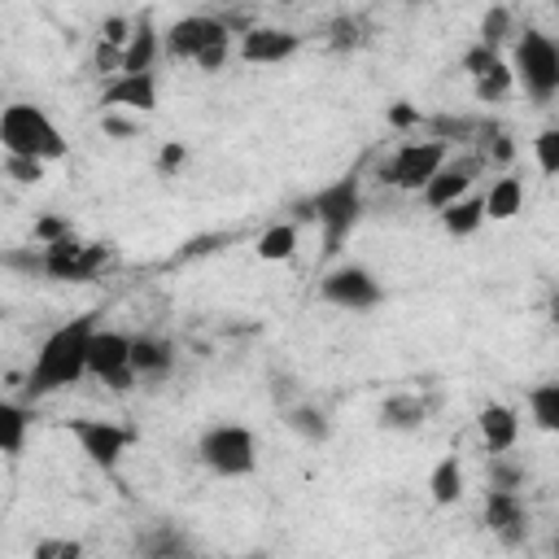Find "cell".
<instances>
[{
    "label": "cell",
    "instance_id": "obj_1",
    "mask_svg": "<svg viewBox=\"0 0 559 559\" xmlns=\"http://www.w3.org/2000/svg\"><path fill=\"white\" fill-rule=\"evenodd\" d=\"M100 332V310H83L66 323H57L39 349H35V362L26 371V402H39V397H52L61 389H74L83 376H87V354H92V341Z\"/></svg>",
    "mask_w": 559,
    "mask_h": 559
},
{
    "label": "cell",
    "instance_id": "obj_2",
    "mask_svg": "<svg viewBox=\"0 0 559 559\" xmlns=\"http://www.w3.org/2000/svg\"><path fill=\"white\" fill-rule=\"evenodd\" d=\"M297 218L319 227L323 253H341V245L349 240V231L362 218V183H358V175L349 170V175H336L332 183L314 188L306 201H297Z\"/></svg>",
    "mask_w": 559,
    "mask_h": 559
},
{
    "label": "cell",
    "instance_id": "obj_3",
    "mask_svg": "<svg viewBox=\"0 0 559 559\" xmlns=\"http://www.w3.org/2000/svg\"><path fill=\"white\" fill-rule=\"evenodd\" d=\"M0 148L13 157H35V162H61L70 153V140L61 127L48 118V109L31 100H13L0 109Z\"/></svg>",
    "mask_w": 559,
    "mask_h": 559
},
{
    "label": "cell",
    "instance_id": "obj_4",
    "mask_svg": "<svg viewBox=\"0 0 559 559\" xmlns=\"http://www.w3.org/2000/svg\"><path fill=\"white\" fill-rule=\"evenodd\" d=\"M511 74H515V87L533 100V105H550L559 100V39L537 31V26H524L511 44Z\"/></svg>",
    "mask_w": 559,
    "mask_h": 559
},
{
    "label": "cell",
    "instance_id": "obj_5",
    "mask_svg": "<svg viewBox=\"0 0 559 559\" xmlns=\"http://www.w3.org/2000/svg\"><path fill=\"white\" fill-rule=\"evenodd\" d=\"M197 459L205 472L223 480H240L258 472V432L249 424H210L197 441Z\"/></svg>",
    "mask_w": 559,
    "mask_h": 559
},
{
    "label": "cell",
    "instance_id": "obj_6",
    "mask_svg": "<svg viewBox=\"0 0 559 559\" xmlns=\"http://www.w3.org/2000/svg\"><path fill=\"white\" fill-rule=\"evenodd\" d=\"M445 162H450V144L432 140V135L428 140H406L389 153V162H380V179L397 192H424Z\"/></svg>",
    "mask_w": 559,
    "mask_h": 559
},
{
    "label": "cell",
    "instance_id": "obj_7",
    "mask_svg": "<svg viewBox=\"0 0 559 559\" xmlns=\"http://www.w3.org/2000/svg\"><path fill=\"white\" fill-rule=\"evenodd\" d=\"M44 275L48 280H61V284H87L96 280L109 262H114V245L105 240H79L74 231L57 245H44Z\"/></svg>",
    "mask_w": 559,
    "mask_h": 559
},
{
    "label": "cell",
    "instance_id": "obj_8",
    "mask_svg": "<svg viewBox=\"0 0 559 559\" xmlns=\"http://www.w3.org/2000/svg\"><path fill=\"white\" fill-rule=\"evenodd\" d=\"M319 297L336 310H349V314H362V310H376L384 301V284L362 266V262H341L332 266L323 280H319Z\"/></svg>",
    "mask_w": 559,
    "mask_h": 559
},
{
    "label": "cell",
    "instance_id": "obj_9",
    "mask_svg": "<svg viewBox=\"0 0 559 559\" xmlns=\"http://www.w3.org/2000/svg\"><path fill=\"white\" fill-rule=\"evenodd\" d=\"M66 432H70V437L79 441V450H83L96 467H105V472H114V467L122 463V454L131 450V441H135L131 428H122V424H114V419H92V415L66 419Z\"/></svg>",
    "mask_w": 559,
    "mask_h": 559
},
{
    "label": "cell",
    "instance_id": "obj_10",
    "mask_svg": "<svg viewBox=\"0 0 559 559\" xmlns=\"http://www.w3.org/2000/svg\"><path fill=\"white\" fill-rule=\"evenodd\" d=\"M87 376H96L114 393L135 389L140 380H135V367H131V336L118 332V328H100L96 341H92V354H87Z\"/></svg>",
    "mask_w": 559,
    "mask_h": 559
},
{
    "label": "cell",
    "instance_id": "obj_11",
    "mask_svg": "<svg viewBox=\"0 0 559 559\" xmlns=\"http://www.w3.org/2000/svg\"><path fill=\"white\" fill-rule=\"evenodd\" d=\"M223 35H231V31L223 26L218 13H188V17H179V22H170L162 31V57L166 61H192L197 66V57L214 39H223Z\"/></svg>",
    "mask_w": 559,
    "mask_h": 559
},
{
    "label": "cell",
    "instance_id": "obj_12",
    "mask_svg": "<svg viewBox=\"0 0 559 559\" xmlns=\"http://www.w3.org/2000/svg\"><path fill=\"white\" fill-rule=\"evenodd\" d=\"M480 520L485 528L502 542V546H524L528 542V507L520 498V489H485V502H480Z\"/></svg>",
    "mask_w": 559,
    "mask_h": 559
},
{
    "label": "cell",
    "instance_id": "obj_13",
    "mask_svg": "<svg viewBox=\"0 0 559 559\" xmlns=\"http://www.w3.org/2000/svg\"><path fill=\"white\" fill-rule=\"evenodd\" d=\"M480 170H485V157H480L476 148H472V153L450 157V162L437 170V179L419 192V197H424V205H428V210H437V214H441V210H450L454 201H463L467 192H476V175H480Z\"/></svg>",
    "mask_w": 559,
    "mask_h": 559
},
{
    "label": "cell",
    "instance_id": "obj_14",
    "mask_svg": "<svg viewBox=\"0 0 559 559\" xmlns=\"http://www.w3.org/2000/svg\"><path fill=\"white\" fill-rule=\"evenodd\" d=\"M297 48H301L297 31H288V26H253L249 35H240L236 57L245 66H280V61L297 57Z\"/></svg>",
    "mask_w": 559,
    "mask_h": 559
},
{
    "label": "cell",
    "instance_id": "obj_15",
    "mask_svg": "<svg viewBox=\"0 0 559 559\" xmlns=\"http://www.w3.org/2000/svg\"><path fill=\"white\" fill-rule=\"evenodd\" d=\"M105 114L131 109V114H153L157 109V74H118L100 92Z\"/></svg>",
    "mask_w": 559,
    "mask_h": 559
},
{
    "label": "cell",
    "instance_id": "obj_16",
    "mask_svg": "<svg viewBox=\"0 0 559 559\" xmlns=\"http://www.w3.org/2000/svg\"><path fill=\"white\" fill-rule=\"evenodd\" d=\"M476 432H480L485 454H507L520 441V411L507 402H485L476 411Z\"/></svg>",
    "mask_w": 559,
    "mask_h": 559
},
{
    "label": "cell",
    "instance_id": "obj_17",
    "mask_svg": "<svg viewBox=\"0 0 559 559\" xmlns=\"http://www.w3.org/2000/svg\"><path fill=\"white\" fill-rule=\"evenodd\" d=\"M437 397H424V393H411V389H397L380 402V428L389 432H419L432 415Z\"/></svg>",
    "mask_w": 559,
    "mask_h": 559
},
{
    "label": "cell",
    "instance_id": "obj_18",
    "mask_svg": "<svg viewBox=\"0 0 559 559\" xmlns=\"http://www.w3.org/2000/svg\"><path fill=\"white\" fill-rule=\"evenodd\" d=\"M131 367H135V380H166L175 371V341L157 332L131 336Z\"/></svg>",
    "mask_w": 559,
    "mask_h": 559
},
{
    "label": "cell",
    "instance_id": "obj_19",
    "mask_svg": "<svg viewBox=\"0 0 559 559\" xmlns=\"http://www.w3.org/2000/svg\"><path fill=\"white\" fill-rule=\"evenodd\" d=\"M157 57H162V31L153 26V13H140L135 17V35H131V44L122 52V74H153Z\"/></svg>",
    "mask_w": 559,
    "mask_h": 559
},
{
    "label": "cell",
    "instance_id": "obj_20",
    "mask_svg": "<svg viewBox=\"0 0 559 559\" xmlns=\"http://www.w3.org/2000/svg\"><path fill=\"white\" fill-rule=\"evenodd\" d=\"M524 210V183L520 175H498L489 188H485V218L493 223H507Z\"/></svg>",
    "mask_w": 559,
    "mask_h": 559
},
{
    "label": "cell",
    "instance_id": "obj_21",
    "mask_svg": "<svg viewBox=\"0 0 559 559\" xmlns=\"http://www.w3.org/2000/svg\"><path fill=\"white\" fill-rule=\"evenodd\" d=\"M428 498L437 507H454L463 498V463H459V454H441L432 463V472H428Z\"/></svg>",
    "mask_w": 559,
    "mask_h": 559
},
{
    "label": "cell",
    "instance_id": "obj_22",
    "mask_svg": "<svg viewBox=\"0 0 559 559\" xmlns=\"http://www.w3.org/2000/svg\"><path fill=\"white\" fill-rule=\"evenodd\" d=\"M437 218H441V231L445 236H476L480 223H485V192H467L463 201H454Z\"/></svg>",
    "mask_w": 559,
    "mask_h": 559
},
{
    "label": "cell",
    "instance_id": "obj_23",
    "mask_svg": "<svg viewBox=\"0 0 559 559\" xmlns=\"http://www.w3.org/2000/svg\"><path fill=\"white\" fill-rule=\"evenodd\" d=\"M524 406H528V419H533L542 432L559 437V380H542V384H533L528 397H524Z\"/></svg>",
    "mask_w": 559,
    "mask_h": 559
},
{
    "label": "cell",
    "instance_id": "obj_24",
    "mask_svg": "<svg viewBox=\"0 0 559 559\" xmlns=\"http://www.w3.org/2000/svg\"><path fill=\"white\" fill-rule=\"evenodd\" d=\"M26 428H31V411H26V402L4 397V402H0V450H4L9 459L22 454V445H26Z\"/></svg>",
    "mask_w": 559,
    "mask_h": 559
},
{
    "label": "cell",
    "instance_id": "obj_25",
    "mask_svg": "<svg viewBox=\"0 0 559 559\" xmlns=\"http://www.w3.org/2000/svg\"><path fill=\"white\" fill-rule=\"evenodd\" d=\"M284 424H288L301 441H310V445H323V441L332 437V419H328L319 406H310V402L288 406V411H284Z\"/></svg>",
    "mask_w": 559,
    "mask_h": 559
},
{
    "label": "cell",
    "instance_id": "obj_26",
    "mask_svg": "<svg viewBox=\"0 0 559 559\" xmlns=\"http://www.w3.org/2000/svg\"><path fill=\"white\" fill-rule=\"evenodd\" d=\"M253 253H258L262 262H288V258L297 253V223H271V227L258 236Z\"/></svg>",
    "mask_w": 559,
    "mask_h": 559
},
{
    "label": "cell",
    "instance_id": "obj_27",
    "mask_svg": "<svg viewBox=\"0 0 559 559\" xmlns=\"http://www.w3.org/2000/svg\"><path fill=\"white\" fill-rule=\"evenodd\" d=\"M515 35H520L515 13H511V9H502V4H493V9L480 17V35H476V44H485V48L502 52V44H515Z\"/></svg>",
    "mask_w": 559,
    "mask_h": 559
},
{
    "label": "cell",
    "instance_id": "obj_28",
    "mask_svg": "<svg viewBox=\"0 0 559 559\" xmlns=\"http://www.w3.org/2000/svg\"><path fill=\"white\" fill-rule=\"evenodd\" d=\"M515 92V74H511V61L502 57L489 74H480L476 83H472V96L480 100V105H498V100H507Z\"/></svg>",
    "mask_w": 559,
    "mask_h": 559
},
{
    "label": "cell",
    "instance_id": "obj_29",
    "mask_svg": "<svg viewBox=\"0 0 559 559\" xmlns=\"http://www.w3.org/2000/svg\"><path fill=\"white\" fill-rule=\"evenodd\" d=\"M328 44H332L336 52H354V48H362V44H367V26H362V17H354V13L332 17V26H328Z\"/></svg>",
    "mask_w": 559,
    "mask_h": 559
},
{
    "label": "cell",
    "instance_id": "obj_30",
    "mask_svg": "<svg viewBox=\"0 0 559 559\" xmlns=\"http://www.w3.org/2000/svg\"><path fill=\"white\" fill-rule=\"evenodd\" d=\"M140 550H144V559H188V546H183V537H179L175 528L148 533V537L140 542Z\"/></svg>",
    "mask_w": 559,
    "mask_h": 559
},
{
    "label": "cell",
    "instance_id": "obj_31",
    "mask_svg": "<svg viewBox=\"0 0 559 559\" xmlns=\"http://www.w3.org/2000/svg\"><path fill=\"white\" fill-rule=\"evenodd\" d=\"M533 157H537V170L542 175H559V122L555 127H542L533 135Z\"/></svg>",
    "mask_w": 559,
    "mask_h": 559
},
{
    "label": "cell",
    "instance_id": "obj_32",
    "mask_svg": "<svg viewBox=\"0 0 559 559\" xmlns=\"http://www.w3.org/2000/svg\"><path fill=\"white\" fill-rule=\"evenodd\" d=\"M4 179L22 183V188H35V183H44V162H35V157H13V153H4Z\"/></svg>",
    "mask_w": 559,
    "mask_h": 559
},
{
    "label": "cell",
    "instance_id": "obj_33",
    "mask_svg": "<svg viewBox=\"0 0 559 559\" xmlns=\"http://www.w3.org/2000/svg\"><path fill=\"white\" fill-rule=\"evenodd\" d=\"M31 559H87V555L74 537H44V542H35Z\"/></svg>",
    "mask_w": 559,
    "mask_h": 559
},
{
    "label": "cell",
    "instance_id": "obj_34",
    "mask_svg": "<svg viewBox=\"0 0 559 559\" xmlns=\"http://www.w3.org/2000/svg\"><path fill=\"white\" fill-rule=\"evenodd\" d=\"M498 61H502V52H493V48H485V44H472V48L463 52V70H467L472 83H476L480 74H489Z\"/></svg>",
    "mask_w": 559,
    "mask_h": 559
},
{
    "label": "cell",
    "instance_id": "obj_35",
    "mask_svg": "<svg viewBox=\"0 0 559 559\" xmlns=\"http://www.w3.org/2000/svg\"><path fill=\"white\" fill-rule=\"evenodd\" d=\"M489 485L493 489H520L524 485V467L507 463L502 454H489Z\"/></svg>",
    "mask_w": 559,
    "mask_h": 559
},
{
    "label": "cell",
    "instance_id": "obj_36",
    "mask_svg": "<svg viewBox=\"0 0 559 559\" xmlns=\"http://www.w3.org/2000/svg\"><path fill=\"white\" fill-rule=\"evenodd\" d=\"M74 227L66 223V218H57V214H44L39 223H35V245L44 249V245H57V240H66Z\"/></svg>",
    "mask_w": 559,
    "mask_h": 559
},
{
    "label": "cell",
    "instance_id": "obj_37",
    "mask_svg": "<svg viewBox=\"0 0 559 559\" xmlns=\"http://www.w3.org/2000/svg\"><path fill=\"white\" fill-rule=\"evenodd\" d=\"M183 157H188V148H183L179 140H166V144L157 148V175H175V170L183 166Z\"/></svg>",
    "mask_w": 559,
    "mask_h": 559
},
{
    "label": "cell",
    "instance_id": "obj_38",
    "mask_svg": "<svg viewBox=\"0 0 559 559\" xmlns=\"http://www.w3.org/2000/svg\"><path fill=\"white\" fill-rule=\"evenodd\" d=\"M419 122H424V118H419V109H415V105H406V100H397V105L389 109V127H402V131H406V127H419Z\"/></svg>",
    "mask_w": 559,
    "mask_h": 559
},
{
    "label": "cell",
    "instance_id": "obj_39",
    "mask_svg": "<svg viewBox=\"0 0 559 559\" xmlns=\"http://www.w3.org/2000/svg\"><path fill=\"white\" fill-rule=\"evenodd\" d=\"M100 127H105L109 135H135V131H140V122H127V118H118V114H105Z\"/></svg>",
    "mask_w": 559,
    "mask_h": 559
},
{
    "label": "cell",
    "instance_id": "obj_40",
    "mask_svg": "<svg viewBox=\"0 0 559 559\" xmlns=\"http://www.w3.org/2000/svg\"><path fill=\"white\" fill-rule=\"evenodd\" d=\"M546 314H550V323L559 328V284L550 288V301H546Z\"/></svg>",
    "mask_w": 559,
    "mask_h": 559
},
{
    "label": "cell",
    "instance_id": "obj_41",
    "mask_svg": "<svg viewBox=\"0 0 559 559\" xmlns=\"http://www.w3.org/2000/svg\"><path fill=\"white\" fill-rule=\"evenodd\" d=\"M188 559H231V555H188Z\"/></svg>",
    "mask_w": 559,
    "mask_h": 559
},
{
    "label": "cell",
    "instance_id": "obj_42",
    "mask_svg": "<svg viewBox=\"0 0 559 559\" xmlns=\"http://www.w3.org/2000/svg\"><path fill=\"white\" fill-rule=\"evenodd\" d=\"M555 559H559V533H555Z\"/></svg>",
    "mask_w": 559,
    "mask_h": 559
}]
</instances>
